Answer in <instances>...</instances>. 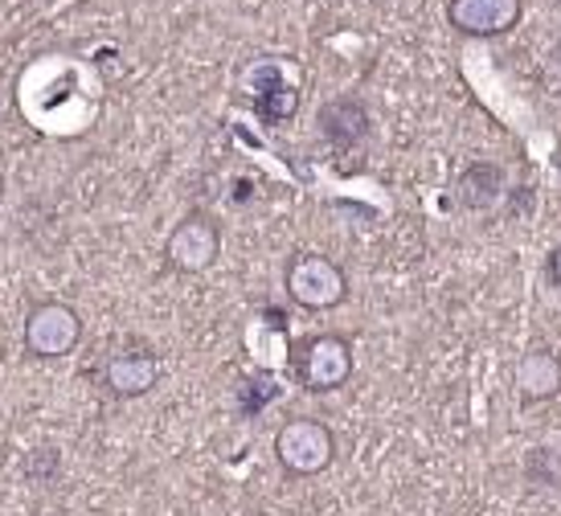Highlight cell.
Masks as SVG:
<instances>
[{
	"label": "cell",
	"mask_w": 561,
	"mask_h": 516,
	"mask_svg": "<svg viewBox=\"0 0 561 516\" xmlns=\"http://www.w3.org/2000/svg\"><path fill=\"white\" fill-rule=\"evenodd\" d=\"M525 471H529L533 484H549V488L561 484V463H558V455L549 451V447H537V451L529 455Z\"/></svg>",
	"instance_id": "obj_13"
},
{
	"label": "cell",
	"mask_w": 561,
	"mask_h": 516,
	"mask_svg": "<svg viewBox=\"0 0 561 516\" xmlns=\"http://www.w3.org/2000/svg\"><path fill=\"white\" fill-rule=\"evenodd\" d=\"M500 193H504V169L492 164V160H476V164H468L463 176H459V202L468 205V209L496 205Z\"/></svg>",
	"instance_id": "obj_10"
},
{
	"label": "cell",
	"mask_w": 561,
	"mask_h": 516,
	"mask_svg": "<svg viewBox=\"0 0 561 516\" xmlns=\"http://www.w3.org/2000/svg\"><path fill=\"white\" fill-rule=\"evenodd\" d=\"M25 353L37 360H58L66 353H75L82 341V316L75 303L66 299H42L33 303L30 316H25Z\"/></svg>",
	"instance_id": "obj_4"
},
{
	"label": "cell",
	"mask_w": 561,
	"mask_h": 516,
	"mask_svg": "<svg viewBox=\"0 0 561 516\" xmlns=\"http://www.w3.org/2000/svg\"><path fill=\"white\" fill-rule=\"evenodd\" d=\"M283 70H287L283 58H266V54L263 58H250V62L238 70V87H242L247 99H259V94L283 87Z\"/></svg>",
	"instance_id": "obj_11"
},
{
	"label": "cell",
	"mask_w": 561,
	"mask_h": 516,
	"mask_svg": "<svg viewBox=\"0 0 561 516\" xmlns=\"http://www.w3.org/2000/svg\"><path fill=\"white\" fill-rule=\"evenodd\" d=\"M520 0H447V25L463 37H504L520 25Z\"/></svg>",
	"instance_id": "obj_6"
},
{
	"label": "cell",
	"mask_w": 561,
	"mask_h": 516,
	"mask_svg": "<svg viewBox=\"0 0 561 516\" xmlns=\"http://www.w3.org/2000/svg\"><path fill=\"white\" fill-rule=\"evenodd\" d=\"M546 275H549V283L553 287H561V242L549 251V259H546Z\"/></svg>",
	"instance_id": "obj_14"
},
{
	"label": "cell",
	"mask_w": 561,
	"mask_h": 516,
	"mask_svg": "<svg viewBox=\"0 0 561 516\" xmlns=\"http://www.w3.org/2000/svg\"><path fill=\"white\" fill-rule=\"evenodd\" d=\"M291 374L304 393H332L353 377V344L341 332H316L291 348Z\"/></svg>",
	"instance_id": "obj_2"
},
{
	"label": "cell",
	"mask_w": 561,
	"mask_h": 516,
	"mask_svg": "<svg viewBox=\"0 0 561 516\" xmlns=\"http://www.w3.org/2000/svg\"><path fill=\"white\" fill-rule=\"evenodd\" d=\"M160 381V357L144 344H131V348H119L115 357L103 365V390L119 402H131V398H144L152 393Z\"/></svg>",
	"instance_id": "obj_7"
},
{
	"label": "cell",
	"mask_w": 561,
	"mask_h": 516,
	"mask_svg": "<svg viewBox=\"0 0 561 516\" xmlns=\"http://www.w3.org/2000/svg\"><path fill=\"white\" fill-rule=\"evenodd\" d=\"M250 107L259 111L263 124H291V119L299 115V87L283 82V87H275V91L250 99Z\"/></svg>",
	"instance_id": "obj_12"
},
{
	"label": "cell",
	"mask_w": 561,
	"mask_h": 516,
	"mask_svg": "<svg viewBox=\"0 0 561 516\" xmlns=\"http://www.w3.org/2000/svg\"><path fill=\"white\" fill-rule=\"evenodd\" d=\"M275 459L287 475H320L336 463V435L320 418H287L275 435Z\"/></svg>",
	"instance_id": "obj_3"
},
{
	"label": "cell",
	"mask_w": 561,
	"mask_h": 516,
	"mask_svg": "<svg viewBox=\"0 0 561 516\" xmlns=\"http://www.w3.org/2000/svg\"><path fill=\"white\" fill-rule=\"evenodd\" d=\"M316 124H320V136H324L332 148H357L365 136H369V111L360 99L353 94H341V99H328L324 107L316 111Z\"/></svg>",
	"instance_id": "obj_8"
},
{
	"label": "cell",
	"mask_w": 561,
	"mask_h": 516,
	"mask_svg": "<svg viewBox=\"0 0 561 516\" xmlns=\"http://www.w3.org/2000/svg\"><path fill=\"white\" fill-rule=\"evenodd\" d=\"M221 254V226L214 214L193 209L172 226V234L164 238V263L181 275H202L218 263Z\"/></svg>",
	"instance_id": "obj_5"
},
{
	"label": "cell",
	"mask_w": 561,
	"mask_h": 516,
	"mask_svg": "<svg viewBox=\"0 0 561 516\" xmlns=\"http://www.w3.org/2000/svg\"><path fill=\"white\" fill-rule=\"evenodd\" d=\"M513 386L520 393V402H549L561 393V357L553 348H529L516 360Z\"/></svg>",
	"instance_id": "obj_9"
},
{
	"label": "cell",
	"mask_w": 561,
	"mask_h": 516,
	"mask_svg": "<svg viewBox=\"0 0 561 516\" xmlns=\"http://www.w3.org/2000/svg\"><path fill=\"white\" fill-rule=\"evenodd\" d=\"M283 291L304 312H332L348 299V275L328 254L299 251L283 266Z\"/></svg>",
	"instance_id": "obj_1"
}]
</instances>
